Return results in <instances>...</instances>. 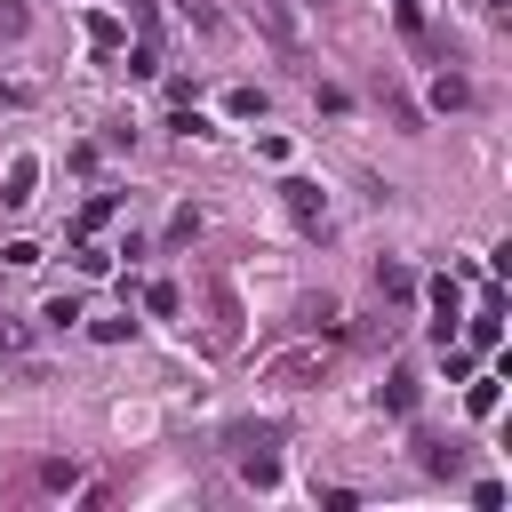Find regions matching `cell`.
I'll use <instances>...</instances> for the list:
<instances>
[{
    "label": "cell",
    "mask_w": 512,
    "mask_h": 512,
    "mask_svg": "<svg viewBox=\"0 0 512 512\" xmlns=\"http://www.w3.org/2000/svg\"><path fill=\"white\" fill-rule=\"evenodd\" d=\"M32 184H40V160H32V152H16V160H8V176H0V208H24V200H32Z\"/></svg>",
    "instance_id": "5b68a950"
},
{
    "label": "cell",
    "mask_w": 512,
    "mask_h": 512,
    "mask_svg": "<svg viewBox=\"0 0 512 512\" xmlns=\"http://www.w3.org/2000/svg\"><path fill=\"white\" fill-rule=\"evenodd\" d=\"M304 8H320V0H304Z\"/></svg>",
    "instance_id": "44dd1931"
},
{
    "label": "cell",
    "mask_w": 512,
    "mask_h": 512,
    "mask_svg": "<svg viewBox=\"0 0 512 512\" xmlns=\"http://www.w3.org/2000/svg\"><path fill=\"white\" fill-rule=\"evenodd\" d=\"M272 440H280V424H232V448H240V472H248L256 488H272V480H280V456H272Z\"/></svg>",
    "instance_id": "6da1fadb"
},
{
    "label": "cell",
    "mask_w": 512,
    "mask_h": 512,
    "mask_svg": "<svg viewBox=\"0 0 512 512\" xmlns=\"http://www.w3.org/2000/svg\"><path fill=\"white\" fill-rule=\"evenodd\" d=\"M384 408H392V416H408V408H416V376H408V368L384 384Z\"/></svg>",
    "instance_id": "7c38bea8"
},
{
    "label": "cell",
    "mask_w": 512,
    "mask_h": 512,
    "mask_svg": "<svg viewBox=\"0 0 512 512\" xmlns=\"http://www.w3.org/2000/svg\"><path fill=\"white\" fill-rule=\"evenodd\" d=\"M72 264L96 280V272H112V248H96V240H72Z\"/></svg>",
    "instance_id": "8fae6325"
},
{
    "label": "cell",
    "mask_w": 512,
    "mask_h": 512,
    "mask_svg": "<svg viewBox=\"0 0 512 512\" xmlns=\"http://www.w3.org/2000/svg\"><path fill=\"white\" fill-rule=\"evenodd\" d=\"M112 216H120V192H96V200L80 208V224H72V240H96V232H104Z\"/></svg>",
    "instance_id": "52a82bcc"
},
{
    "label": "cell",
    "mask_w": 512,
    "mask_h": 512,
    "mask_svg": "<svg viewBox=\"0 0 512 512\" xmlns=\"http://www.w3.org/2000/svg\"><path fill=\"white\" fill-rule=\"evenodd\" d=\"M464 408H472V416H496V408H504V384H496V376H472Z\"/></svg>",
    "instance_id": "30bf717a"
},
{
    "label": "cell",
    "mask_w": 512,
    "mask_h": 512,
    "mask_svg": "<svg viewBox=\"0 0 512 512\" xmlns=\"http://www.w3.org/2000/svg\"><path fill=\"white\" fill-rule=\"evenodd\" d=\"M480 8H504V0H480Z\"/></svg>",
    "instance_id": "ffe728a7"
},
{
    "label": "cell",
    "mask_w": 512,
    "mask_h": 512,
    "mask_svg": "<svg viewBox=\"0 0 512 512\" xmlns=\"http://www.w3.org/2000/svg\"><path fill=\"white\" fill-rule=\"evenodd\" d=\"M80 32H88V48H96V56H112V48H128V32H120V16H104V8H88V16H80Z\"/></svg>",
    "instance_id": "8992f818"
},
{
    "label": "cell",
    "mask_w": 512,
    "mask_h": 512,
    "mask_svg": "<svg viewBox=\"0 0 512 512\" xmlns=\"http://www.w3.org/2000/svg\"><path fill=\"white\" fill-rule=\"evenodd\" d=\"M376 288H384V296H408L416 272H408V264H376Z\"/></svg>",
    "instance_id": "4fadbf2b"
},
{
    "label": "cell",
    "mask_w": 512,
    "mask_h": 512,
    "mask_svg": "<svg viewBox=\"0 0 512 512\" xmlns=\"http://www.w3.org/2000/svg\"><path fill=\"white\" fill-rule=\"evenodd\" d=\"M16 32H24V8H16V0H0V40H16Z\"/></svg>",
    "instance_id": "ac0fdd59"
},
{
    "label": "cell",
    "mask_w": 512,
    "mask_h": 512,
    "mask_svg": "<svg viewBox=\"0 0 512 512\" xmlns=\"http://www.w3.org/2000/svg\"><path fill=\"white\" fill-rule=\"evenodd\" d=\"M392 16H400V32H424V0H392Z\"/></svg>",
    "instance_id": "2e32d148"
},
{
    "label": "cell",
    "mask_w": 512,
    "mask_h": 512,
    "mask_svg": "<svg viewBox=\"0 0 512 512\" xmlns=\"http://www.w3.org/2000/svg\"><path fill=\"white\" fill-rule=\"evenodd\" d=\"M32 336H24V320H0V352H24Z\"/></svg>",
    "instance_id": "e0dca14e"
},
{
    "label": "cell",
    "mask_w": 512,
    "mask_h": 512,
    "mask_svg": "<svg viewBox=\"0 0 512 512\" xmlns=\"http://www.w3.org/2000/svg\"><path fill=\"white\" fill-rule=\"evenodd\" d=\"M280 200H288V216H296L304 232H320V224H328V200H320V184H312V176H288V184H280Z\"/></svg>",
    "instance_id": "3957f363"
},
{
    "label": "cell",
    "mask_w": 512,
    "mask_h": 512,
    "mask_svg": "<svg viewBox=\"0 0 512 512\" xmlns=\"http://www.w3.org/2000/svg\"><path fill=\"white\" fill-rule=\"evenodd\" d=\"M128 72H136V80H152V72H160V56H152V40H136V48H128Z\"/></svg>",
    "instance_id": "9a60e30c"
},
{
    "label": "cell",
    "mask_w": 512,
    "mask_h": 512,
    "mask_svg": "<svg viewBox=\"0 0 512 512\" xmlns=\"http://www.w3.org/2000/svg\"><path fill=\"white\" fill-rule=\"evenodd\" d=\"M40 320H48V328H72V320H80V296H48Z\"/></svg>",
    "instance_id": "5bb4252c"
},
{
    "label": "cell",
    "mask_w": 512,
    "mask_h": 512,
    "mask_svg": "<svg viewBox=\"0 0 512 512\" xmlns=\"http://www.w3.org/2000/svg\"><path fill=\"white\" fill-rule=\"evenodd\" d=\"M264 376H272V384H312V376H328V352H320V344H312V352H280Z\"/></svg>",
    "instance_id": "277c9868"
},
{
    "label": "cell",
    "mask_w": 512,
    "mask_h": 512,
    "mask_svg": "<svg viewBox=\"0 0 512 512\" xmlns=\"http://www.w3.org/2000/svg\"><path fill=\"white\" fill-rule=\"evenodd\" d=\"M424 296H432V336H440V344H456V328H464V296H456V280H448V272H432V280H424Z\"/></svg>",
    "instance_id": "7a4b0ae2"
},
{
    "label": "cell",
    "mask_w": 512,
    "mask_h": 512,
    "mask_svg": "<svg viewBox=\"0 0 512 512\" xmlns=\"http://www.w3.org/2000/svg\"><path fill=\"white\" fill-rule=\"evenodd\" d=\"M464 104H472V80L440 72V80H432V112H464Z\"/></svg>",
    "instance_id": "ba28073f"
},
{
    "label": "cell",
    "mask_w": 512,
    "mask_h": 512,
    "mask_svg": "<svg viewBox=\"0 0 512 512\" xmlns=\"http://www.w3.org/2000/svg\"><path fill=\"white\" fill-rule=\"evenodd\" d=\"M40 488H48V496H72V488H80V464H72V456H48V464H40Z\"/></svg>",
    "instance_id": "9c48e42d"
},
{
    "label": "cell",
    "mask_w": 512,
    "mask_h": 512,
    "mask_svg": "<svg viewBox=\"0 0 512 512\" xmlns=\"http://www.w3.org/2000/svg\"><path fill=\"white\" fill-rule=\"evenodd\" d=\"M16 104H24V88H8V80H0V112H16Z\"/></svg>",
    "instance_id": "d6986e66"
}]
</instances>
